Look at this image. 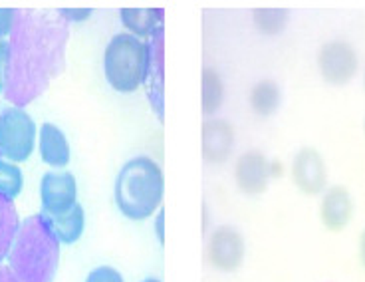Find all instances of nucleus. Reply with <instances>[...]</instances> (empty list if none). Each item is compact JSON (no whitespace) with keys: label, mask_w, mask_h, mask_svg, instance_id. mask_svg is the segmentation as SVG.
<instances>
[{"label":"nucleus","mask_w":365,"mask_h":282,"mask_svg":"<svg viewBox=\"0 0 365 282\" xmlns=\"http://www.w3.org/2000/svg\"><path fill=\"white\" fill-rule=\"evenodd\" d=\"M316 66L322 80L329 86H347L359 72V54L347 40H329L319 46Z\"/></svg>","instance_id":"nucleus-7"},{"label":"nucleus","mask_w":365,"mask_h":282,"mask_svg":"<svg viewBox=\"0 0 365 282\" xmlns=\"http://www.w3.org/2000/svg\"><path fill=\"white\" fill-rule=\"evenodd\" d=\"M86 282H125L123 276L119 273L118 268L113 266H96L90 274Z\"/></svg>","instance_id":"nucleus-22"},{"label":"nucleus","mask_w":365,"mask_h":282,"mask_svg":"<svg viewBox=\"0 0 365 282\" xmlns=\"http://www.w3.org/2000/svg\"><path fill=\"white\" fill-rule=\"evenodd\" d=\"M58 14L70 24V22H83L91 16L90 9H60Z\"/></svg>","instance_id":"nucleus-24"},{"label":"nucleus","mask_w":365,"mask_h":282,"mask_svg":"<svg viewBox=\"0 0 365 282\" xmlns=\"http://www.w3.org/2000/svg\"><path fill=\"white\" fill-rule=\"evenodd\" d=\"M247 256L245 235L232 225H219L209 233L205 243V258L217 273H237Z\"/></svg>","instance_id":"nucleus-6"},{"label":"nucleus","mask_w":365,"mask_h":282,"mask_svg":"<svg viewBox=\"0 0 365 282\" xmlns=\"http://www.w3.org/2000/svg\"><path fill=\"white\" fill-rule=\"evenodd\" d=\"M22 187H24V175L19 165L0 157V195L16 199L22 193Z\"/></svg>","instance_id":"nucleus-21"},{"label":"nucleus","mask_w":365,"mask_h":282,"mask_svg":"<svg viewBox=\"0 0 365 282\" xmlns=\"http://www.w3.org/2000/svg\"><path fill=\"white\" fill-rule=\"evenodd\" d=\"M14 19H16V9H0V40L10 36L14 28Z\"/></svg>","instance_id":"nucleus-23"},{"label":"nucleus","mask_w":365,"mask_h":282,"mask_svg":"<svg viewBox=\"0 0 365 282\" xmlns=\"http://www.w3.org/2000/svg\"><path fill=\"white\" fill-rule=\"evenodd\" d=\"M290 22V12L286 9H256L252 10V24L262 36L282 34Z\"/></svg>","instance_id":"nucleus-20"},{"label":"nucleus","mask_w":365,"mask_h":282,"mask_svg":"<svg viewBox=\"0 0 365 282\" xmlns=\"http://www.w3.org/2000/svg\"><path fill=\"white\" fill-rule=\"evenodd\" d=\"M292 185L306 197H319L328 189V165L316 147H302L290 163Z\"/></svg>","instance_id":"nucleus-8"},{"label":"nucleus","mask_w":365,"mask_h":282,"mask_svg":"<svg viewBox=\"0 0 365 282\" xmlns=\"http://www.w3.org/2000/svg\"><path fill=\"white\" fill-rule=\"evenodd\" d=\"M60 241L42 213L20 223L9 253V266L20 282H54L60 264Z\"/></svg>","instance_id":"nucleus-2"},{"label":"nucleus","mask_w":365,"mask_h":282,"mask_svg":"<svg viewBox=\"0 0 365 282\" xmlns=\"http://www.w3.org/2000/svg\"><path fill=\"white\" fill-rule=\"evenodd\" d=\"M147 101L159 119L165 116V28L157 30L147 40V72H145Z\"/></svg>","instance_id":"nucleus-11"},{"label":"nucleus","mask_w":365,"mask_h":282,"mask_svg":"<svg viewBox=\"0 0 365 282\" xmlns=\"http://www.w3.org/2000/svg\"><path fill=\"white\" fill-rule=\"evenodd\" d=\"M364 134H365V121H364Z\"/></svg>","instance_id":"nucleus-32"},{"label":"nucleus","mask_w":365,"mask_h":282,"mask_svg":"<svg viewBox=\"0 0 365 282\" xmlns=\"http://www.w3.org/2000/svg\"><path fill=\"white\" fill-rule=\"evenodd\" d=\"M40 203L44 217H60L78 203V183L70 171H50L40 181Z\"/></svg>","instance_id":"nucleus-10"},{"label":"nucleus","mask_w":365,"mask_h":282,"mask_svg":"<svg viewBox=\"0 0 365 282\" xmlns=\"http://www.w3.org/2000/svg\"><path fill=\"white\" fill-rule=\"evenodd\" d=\"M119 20L129 34L139 40H149L157 30L165 28L163 9H121Z\"/></svg>","instance_id":"nucleus-15"},{"label":"nucleus","mask_w":365,"mask_h":282,"mask_svg":"<svg viewBox=\"0 0 365 282\" xmlns=\"http://www.w3.org/2000/svg\"><path fill=\"white\" fill-rule=\"evenodd\" d=\"M357 258H359V264L365 268V228L359 233V238H357Z\"/></svg>","instance_id":"nucleus-28"},{"label":"nucleus","mask_w":365,"mask_h":282,"mask_svg":"<svg viewBox=\"0 0 365 282\" xmlns=\"http://www.w3.org/2000/svg\"><path fill=\"white\" fill-rule=\"evenodd\" d=\"M364 88H365V70H364Z\"/></svg>","instance_id":"nucleus-31"},{"label":"nucleus","mask_w":365,"mask_h":282,"mask_svg":"<svg viewBox=\"0 0 365 282\" xmlns=\"http://www.w3.org/2000/svg\"><path fill=\"white\" fill-rule=\"evenodd\" d=\"M155 233L157 238H159V243L163 245L165 243V211L159 209L155 213Z\"/></svg>","instance_id":"nucleus-26"},{"label":"nucleus","mask_w":365,"mask_h":282,"mask_svg":"<svg viewBox=\"0 0 365 282\" xmlns=\"http://www.w3.org/2000/svg\"><path fill=\"white\" fill-rule=\"evenodd\" d=\"M19 211L14 205V199H9L0 195V264L9 256L12 243L16 238V233L20 228Z\"/></svg>","instance_id":"nucleus-19"},{"label":"nucleus","mask_w":365,"mask_h":282,"mask_svg":"<svg viewBox=\"0 0 365 282\" xmlns=\"http://www.w3.org/2000/svg\"><path fill=\"white\" fill-rule=\"evenodd\" d=\"M6 68H9V42L0 40V94H4V86H6Z\"/></svg>","instance_id":"nucleus-25"},{"label":"nucleus","mask_w":365,"mask_h":282,"mask_svg":"<svg viewBox=\"0 0 365 282\" xmlns=\"http://www.w3.org/2000/svg\"><path fill=\"white\" fill-rule=\"evenodd\" d=\"M248 106L256 118H272L282 106V88L272 78H262L255 82L248 91Z\"/></svg>","instance_id":"nucleus-16"},{"label":"nucleus","mask_w":365,"mask_h":282,"mask_svg":"<svg viewBox=\"0 0 365 282\" xmlns=\"http://www.w3.org/2000/svg\"><path fill=\"white\" fill-rule=\"evenodd\" d=\"M0 282H20L16 274L10 271L9 264H0Z\"/></svg>","instance_id":"nucleus-27"},{"label":"nucleus","mask_w":365,"mask_h":282,"mask_svg":"<svg viewBox=\"0 0 365 282\" xmlns=\"http://www.w3.org/2000/svg\"><path fill=\"white\" fill-rule=\"evenodd\" d=\"M44 217V215H42ZM46 223L50 225L52 233L56 238L62 243V245H73L78 243L80 237L83 235V228H86V213L80 203L73 205L72 211H68L66 215L60 217H44Z\"/></svg>","instance_id":"nucleus-17"},{"label":"nucleus","mask_w":365,"mask_h":282,"mask_svg":"<svg viewBox=\"0 0 365 282\" xmlns=\"http://www.w3.org/2000/svg\"><path fill=\"white\" fill-rule=\"evenodd\" d=\"M147 72V40H139L129 32L111 38L103 52V76L118 94H133Z\"/></svg>","instance_id":"nucleus-4"},{"label":"nucleus","mask_w":365,"mask_h":282,"mask_svg":"<svg viewBox=\"0 0 365 282\" xmlns=\"http://www.w3.org/2000/svg\"><path fill=\"white\" fill-rule=\"evenodd\" d=\"M141 282H161L159 278H153V276H149V278H145V281H141Z\"/></svg>","instance_id":"nucleus-30"},{"label":"nucleus","mask_w":365,"mask_h":282,"mask_svg":"<svg viewBox=\"0 0 365 282\" xmlns=\"http://www.w3.org/2000/svg\"><path fill=\"white\" fill-rule=\"evenodd\" d=\"M40 157L46 165L54 169H64L70 163L72 149L68 143V137L62 129L54 124H42L40 126V141H38Z\"/></svg>","instance_id":"nucleus-14"},{"label":"nucleus","mask_w":365,"mask_h":282,"mask_svg":"<svg viewBox=\"0 0 365 282\" xmlns=\"http://www.w3.org/2000/svg\"><path fill=\"white\" fill-rule=\"evenodd\" d=\"M38 129L34 119L24 108H9L0 109V157L22 163L28 161L36 146Z\"/></svg>","instance_id":"nucleus-5"},{"label":"nucleus","mask_w":365,"mask_h":282,"mask_svg":"<svg viewBox=\"0 0 365 282\" xmlns=\"http://www.w3.org/2000/svg\"><path fill=\"white\" fill-rule=\"evenodd\" d=\"M354 213H356V203L349 189L344 185H331L319 195L318 218L328 233L334 235L344 233L354 221Z\"/></svg>","instance_id":"nucleus-12"},{"label":"nucleus","mask_w":365,"mask_h":282,"mask_svg":"<svg viewBox=\"0 0 365 282\" xmlns=\"http://www.w3.org/2000/svg\"><path fill=\"white\" fill-rule=\"evenodd\" d=\"M201 104H202V114L207 118H215V114L222 108L225 104V82L220 78V74L205 66L202 68L201 76Z\"/></svg>","instance_id":"nucleus-18"},{"label":"nucleus","mask_w":365,"mask_h":282,"mask_svg":"<svg viewBox=\"0 0 365 282\" xmlns=\"http://www.w3.org/2000/svg\"><path fill=\"white\" fill-rule=\"evenodd\" d=\"M270 173H272V179H280L284 175V163L278 161V159H270Z\"/></svg>","instance_id":"nucleus-29"},{"label":"nucleus","mask_w":365,"mask_h":282,"mask_svg":"<svg viewBox=\"0 0 365 282\" xmlns=\"http://www.w3.org/2000/svg\"><path fill=\"white\" fill-rule=\"evenodd\" d=\"M232 177L237 189L247 197H260L268 191L272 173H270V159L260 149H248L238 155Z\"/></svg>","instance_id":"nucleus-9"},{"label":"nucleus","mask_w":365,"mask_h":282,"mask_svg":"<svg viewBox=\"0 0 365 282\" xmlns=\"http://www.w3.org/2000/svg\"><path fill=\"white\" fill-rule=\"evenodd\" d=\"M202 159L210 165L227 163L235 149V126L222 118H207L201 131Z\"/></svg>","instance_id":"nucleus-13"},{"label":"nucleus","mask_w":365,"mask_h":282,"mask_svg":"<svg viewBox=\"0 0 365 282\" xmlns=\"http://www.w3.org/2000/svg\"><path fill=\"white\" fill-rule=\"evenodd\" d=\"M68 38L70 24L58 12L16 10L2 94L14 108L32 104L62 74Z\"/></svg>","instance_id":"nucleus-1"},{"label":"nucleus","mask_w":365,"mask_h":282,"mask_svg":"<svg viewBox=\"0 0 365 282\" xmlns=\"http://www.w3.org/2000/svg\"><path fill=\"white\" fill-rule=\"evenodd\" d=\"M165 197V175L161 165L149 155H137L119 169L113 185V199L119 213L129 221L155 217Z\"/></svg>","instance_id":"nucleus-3"}]
</instances>
